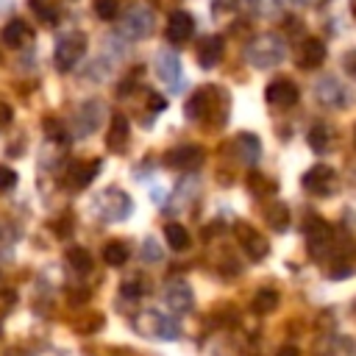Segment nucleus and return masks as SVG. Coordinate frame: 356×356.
I'll return each instance as SVG.
<instances>
[{
    "mask_svg": "<svg viewBox=\"0 0 356 356\" xmlns=\"http://www.w3.org/2000/svg\"><path fill=\"white\" fill-rule=\"evenodd\" d=\"M164 239L172 250H186L189 248V231L181 222H167L164 225Z\"/></svg>",
    "mask_w": 356,
    "mask_h": 356,
    "instance_id": "25",
    "label": "nucleus"
},
{
    "mask_svg": "<svg viewBox=\"0 0 356 356\" xmlns=\"http://www.w3.org/2000/svg\"><path fill=\"white\" fill-rule=\"evenodd\" d=\"M92 211H95L100 220H106V222H120V220H125V217L134 211V200H131L128 192H122V189H117V186H108V189H103V192L95 197Z\"/></svg>",
    "mask_w": 356,
    "mask_h": 356,
    "instance_id": "3",
    "label": "nucleus"
},
{
    "mask_svg": "<svg viewBox=\"0 0 356 356\" xmlns=\"http://www.w3.org/2000/svg\"><path fill=\"white\" fill-rule=\"evenodd\" d=\"M278 306V292L275 289H259L256 298H253V312L256 314H267Z\"/></svg>",
    "mask_w": 356,
    "mask_h": 356,
    "instance_id": "28",
    "label": "nucleus"
},
{
    "mask_svg": "<svg viewBox=\"0 0 356 356\" xmlns=\"http://www.w3.org/2000/svg\"><path fill=\"white\" fill-rule=\"evenodd\" d=\"M103 261L111 264V267H122L128 261V245L120 242V239H111L103 245Z\"/></svg>",
    "mask_w": 356,
    "mask_h": 356,
    "instance_id": "26",
    "label": "nucleus"
},
{
    "mask_svg": "<svg viewBox=\"0 0 356 356\" xmlns=\"http://www.w3.org/2000/svg\"><path fill=\"white\" fill-rule=\"evenodd\" d=\"M309 145H312V150H317V153H323V150H328L331 147V128L325 125V122H314L312 125V131H309Z\"/></svg>",
    "mask_w": 356,
    "mask_h": 356,
    "instance_id": "27",
    "label": "nucleus"
},
{
    "mask_svg": "<svg viewBox=\"0 0 356 356\" xmlns=\"http://www.w3.org/2000/svg\"><path fill=\"white\" fill-rule=\"evenodd\" d=\"M95 14L100 19H117L120 17V0H95Z\"/></svg>",
    "mask_w": 356,
    "mask_h": 356,
    "instance_id": "32",
    "label": "nucleus"
},
{
    "mask_svg": "<svg viewBox=\"0 0 356 356\" xmlns=\"http://www.w3.org/2000/svg\"><path fill=\"white\" fill-rule=\"evenodd\" d=\"M314 97L325 106V108H342L350 103V92L342 86V81L337 75H323L314 83Z\"/></svg>",
    "mask_w": 356,
    "mask_h": 356,
    "instance_id": "9",
    "label": "nucleus"
},
{
    "mask_svg": "<svg viewBox=\"0 0 356 356\" xmlns=\"http://www.w3.org/2000/svg\"><path fill=\"white\" fill-rule=\"evenodd\" d=\"M67 261H70L72 270H78V273H89V270H92V256H89L86 248H70V250H67Z\"/></svg>",
    "mask_w": 356,
    "mask_h": 356,
    "instance_id": "29",
    "label": "nucleus"
},
{
    "mask_svg": "<svg viewBox=\"0 0 356 356\" xmlns=\"http://www.w3.org/2000/svg\"><path fill=\"white\" fill-rule=\"evenodd\" d=\"M248 186H250V192H256V195H273V192L278 189V184H275L273 178L261 175V172H250Z\"/></svg>",
    "mask_w": 356,
    "mask_h": 356,
    "instance_id": "30",
    "label": "nucleus"
},
{
    "mask_svg": "<svg viewBox=\"0 0 356 356\" xmlns=\"http://www.w3.org/2000/svg\"><path fill=\"white\" fill-rule=\"evenodd\" d=\"M106 117V103L100 97H89L78 106L75 117H72V134L75 136H89L100 128V120Z\"/></svg>",
    "mask_w": 356,
    "mask_h": 356,
    "instance_id": "6",
    "label": "nucleus"
},
{
    "mask_svg": "<svg viewBox=\"0 0 356 356\" xmlns=\"http://www.w3.org/2000/svg\"><path fill=\"white\" fill-rule=\"evenodd\" d=\"M342 64H345V70L356 78V50L353 53H345V58H342Z\"/></svg>",
    "mask_w": 356,
    "mask_h": 356,
    "instance_id": "38",
    "label": "nucleus"
},
{
    "mask_svg": "<svg viewBox=\"0 0 356 356\" xmlns=\"http://www.w3.org/2000/svg\"><path fill=\"white\" fill-rule=\"evenodd\" d=\"M234 234H236L239 245L245 248V253H248L250 259H264V256H267L270 245H267V239H264L253 225H248V222H236V225H234Z\"/></svg>",
    "mask_w": 356,
    "mask_h": 356,
    "instance_id": "15",
    "label": "nucleus"
},
{
    "mask_svg": "<svg viewBox=\"0 0 356 356\" xmlns=\"http://www.w3.org/2000/svg\"><path fill=\"white\" fill-rule=\"evenodd\" d=\"M286 58V42L278 33H259L245 47V61L256 70H273Z\"/></svg>",
    "mask_w": 356,
    "mask_h": 356,
    "instance_id": "2",
    "label": "nucleus"
},
{
    "mask_svg": "<svg viewBox=\"0 0 356 356\" xmlns=\"http://www.w3.org/2000/svg\"><path fill=\"white\" fill-rule=\"evenodd\" d=\"M236 6H239V0H211V11H217V14L234 11Z\"/></svg>",
    "mask_w": 356,
    "mask_h": 356,
    "instance_id": "35",
    "label": "nucleus"
},
{
    "mask_svg": "<svg viewBox=\"0 0 356 356\" xmlns=\"http://www.w3.org/2000/svg\"><path fill=\"white\" fill-rule=\"evenodd\" d=\"M264 97H267V103H270V106L292 108V106L298 103V97H300V89L295 86V81H292V78H275V81H270V86H267V92H264Z\"/></svg>",
    "mask_w": 356,
    "mask_h": 356,
    "instance_id": "13",
    "label": "nucleus"
},
{
    "mask_svg": "<svg viewBox=\"0 0 356 356\" xmlns=\"http://www.w3.org/2000/svg\"><path fill=\"white\" fill-rule=\"evenodd\" d=\"M245 3L256 17H275L281 11V0H245Z\"/></svg>",
    "mask_w": 356,
    "mask_h": 356,
    "instance_id": "31",
    "label": "nucleus"
},
{
    "mask_svg": "<svg viewBox=\"0 0 356 356\" xmlns=\"http://www.w3.org/2000/svg\"><path fill=\"white\" fill-rule=\"evenodd\" d=\"M136 328L145 331V334H150V337H159V339H178V334H181L178 323L170 320V317H164V314H159V312H145L136 320Z\"/></svg>",
    "mask_w": 356,
    "mask_h": 356,
    "instance_id": "12",
    "label": "nucleus"
},
{
    "mask_svg": "<svg viewBox=\"0 0 356 356\" xmlns=\"http://www.w3.org/2000/svg\"><path fill=\"white\" fill-rule=\"evenodd\" d=\"M203 161H206V150L200 145H178V147L167 150V156H164V164L170 170H181V172L197 170Z\"/></svg>",
    "mask_w": 356,
    "mask_h": 356,
    "instance_id": "11",
    "label": "nucleus"
},
{
    "mask_svg": "<svg viewBox=\"0 0 356 356\" xmlns=\"http://www.w3.org/2000/svg\"><path fill=\"white\" fill-rule=\"evenodd\" d=\"M275 356H300V353H298V348H292V345H286V348H281V350H278Z\"/></svg>",
    "mask_w": 356,
    "mask_h": 356,
    "instance_id": "39",
    "label": "nucleus"
},
{
    "mask_svg": "<svg viewBox=\"0 0 356 356\" xmlns=\"http://www.w3.org/2000/svg\"><path fill=\"white\" fill-rule=\"evenodd\" d=\"M153 67H156L159 81H161L170 92H181V89H184V70H181V58H178V53H172V50H167V47L159 50Z\"/></svg>",
    "mask_w": 356,
    "mask_h": 356,
    "instance_id": "7",
    "label": "nucleus"
},
{
    "mask_svg": "<svg viewBox=\"0 0 356 356\" xmlns=\"http://www.w3.org/2000/svg\"><path fill=\"white\" fill-rule=\"evenodd\" d=\"M222 53H225V39L222 36H206L200 44H197V64L203 67V70H211V67H217L220 61H222Z\"/></svg>",
    "mask_w": 356,
    "mask_h": 356,
    "instance_id": "20",
    "label": "nucleus"
},
{
    "mask_svg": "<svg viewBox=\"0 0 356 356\" xmlns=\"http://www.w3.org/2000/svg\"><path fill=\"white\" fill-rule=\"evenodd\" d=\"M292 3H295V6H314L317 0H292Z\"/></svg>",
    "mask_w": 356,
    "mask_h": 356,
    "instance_id": "40",
    "label": "nucleus"
},
{
    "mask_svg": "<svg viewBox=\"0 0 356 356\" xmlns=\"http://www.w3.org/2000/svg\"><path fill=\"white\" fill-rule=\"evenodd\" d=\"M128 142H131V122H128V117L125 114H111V125H108V134H106V145H108V150H114V153H122L125 147H128Z\"/></svg>",
    "mask_w": 356,
    "mask_h": 356,
    "instance_id": "19",
    "label": "nucleus"
},
{
    "mask_svg": "<svg viewBox=\"0 0 356 356\" xmlns=\"http://www.w3.org/2000/svg\"><path fill=\"white\" fill-rule=\"evenodd\" d=\"M145 253H147V259H150V261H156V259H159V256H161V253H159V248H156V242H153V239H147V242H145V245H142V256H145Z\"/></svg>",
    "mask_w": 356,
    "mask_h": 356,
    "instance_id": "37",
    "label": "nucleus"
},
{
    "mask_svg": "<svg viewBox=\"0 0 356 356\" xmlns=\"http://www.w3.org/2000/svg\"><path fill=\"white\" fill-rule=\"evenodd\" d=\"M11 120H14V111H11V106L0 100V131H6V128L11 125Z\"/></svg>",
    "mask_w": 356,
    "mask_h": 356,
    "instance_id": "36",
    "label": "nucleus"
},
{
    "mask_svg": "<svg viewBox=\"0 0 356 356\" xmlns=\"http://www.w3.org/2000/svg\"><path fill=\"white\" fill-rule=\"evenodd\" d=\"M300 184H303V189L312 192V195H334L337 186H339V178H337L334 167H328V164L320 161V164H314V167H309V170L303 172Z\"/></svg>",
    "mask_w": 356,
    "mask_h": 356,
    "instance_id": "8",
    "label": "nucleus"
},
{
    "mask_svg": "<svg viewBox=\"0 0 356 356\" xmlns=\"http://www.w3.org/2000/svg\"><path fill=\"white\" fill-rule=\"evenodd\" d=\"M100 159H92V161H75L67 172H64V184L70 186V189H86L95 178H97V172H100Z\"/></svg>",
    "mask_w": 356,
    "mask_h": 356,
    "instance_id": "16",
    "label": "nucleus"
},
{
    "mask_svg": "<svg viewBox=\"0 0 356 356\" xmlns=\"http://www.w3.org/2000/svg\"><path fill=\"white\" fill-rule=\"evenodd\" d=\"M231 147L236 150V161H242L245 167H253L259 161V156H261V142H259L256 134H239L231 142Z\"/></svg>",
    "mask_w": 356,
    "mask_h": 356,
    "instance_id": "21",
    "label": "nucleus"
},
{
    "mask_svg": "<svg viewBox=\"0 0 356 356\" xmlns=\"http://www.w3.org/2000/svg\"><path fill=\"white\" fill-rule=\"evenodd\" d=\"M264 220L270 222V228L286 231V225H289V209H286L281 200H273V203L264 209Z\"/></svg>",
    "mask_w": 356,
    "mask_h": 356,
    "instance_id": "24",
    "label": "nucleus"
},
{
    "mask_svg": "<svg viewBox=\"0 0 356 356\" xmlns=\"http://www.w3.org/2000/svg\"><path fill=\"white\" fill-rule=\"evenodd\" d=\"M0 39H3V44L14 47V50H22L33 42V28L25 19H8L0 31Z\"/></svg>",
    "mask_w": 356,
    "mask_h": 356,
    "instance_id": "18",
    "label": "nucleus"
},
{
    "mask_svg": "<svg viewBox=\"0 0 356 356\" xmlns=\"http://www.w3.org/2000/svg\"><path fill=\"white\" fill-rule=\"evenodd\" d=\"M83 56H86V33L83 31H67L56 39L53 61H56L58 72H70L72 67H78V61Z\"/></svg>",
    "mask_w": 356,
    "mask_h": 356,
    "instance_id": "4",
    "label": "nucleus"
},
{
    "mask_svg": "<svg viewBox=\"0 0 356 356\" xmlns=\"http://www.w3.org/2000/svg\"><path fill=\"white\" fill-rule=\"evenodd\" d=\"M184 111H186V120L192 122L220 128L228 117V95L222 92V86H200L186 100Z\"/></svg>",
    "mask_w": 356,
    "mask_h": 356,
    "instance_id": "1",
    "label": "nucleus"
},
{
    "mask_svg": "<svg viewBox=\"0 0 356 356\" xmlns=\"http://www.w3.org/2000/svg\"><path fill=\"white\" fill-rule=\"evenodd\" d=\"M295 61H298L300 70H309V72L317 70V67H323V61H325V42H323V39H314V36L303 39V42L298 44Z\"/></svg>",
    "mask_w": 356,
    "mask_h": 356,
    "instance_id": "14",
    "label": "nucleus"
},
{
    "mask_svg": "<svg viewBox=\"0 0 356 356\" xmlns=\"http://www.w3.org/2000/svg\"><path fill=\"white\" fill-rule=\"evenodd\" d=\"M306 245H309L312 259H323V256L331 250V245H334V231H331V225H328L325 220H320V217H312V220L306 222Z\"/></svg>",
    "mask_w": 356,
    "mask_h": 356,
    "instance_id": "10",
    "label": "nucleus"
},
{
    "mask_svg": "<svg viewBox=\"0 0 356 356\" xmlns=\"http://www.w3.org/2000/svg\"><path fill=\"white\" fill-rule=\"evenodd\" d=\"M167 39L172 42V44H184V42H189V36L195 33V17L189 14V11H172L170 17H167Z\"/></svg>",
    "mask_w": 356,
    "mask_h": 356,
    "instance_id": "17",
    "label": "nucleus"
},
{
    "mask_svg": "<svg viewBox=\"0 0 356 356\" xmlns=\"http://www.w3.org/2000/svg\"><path fill=\"white\" fill-rule=\"evenodd\" d=\"M33 17L44 25H56L61 19V3L58 0H28Z\"/></svg>",
    "mask_w": 356,
    "mask_h": 356,
    "instance_id": "23",
    "label": "nucleus"
},
{
    "mask_svg": "<svg viewBox=\"0 0 356 356\" xmlns=\"http://www.w3.org/2000/svg\"><path fill=\"white\" fill-rule=\"evenodd\" d=\"M164 303H167L172 312H178V314L189 312V309H192V289H189V284H184V281H170V284L164 286Z\"/></svg>",
    "mask_w": 356,
    "mask_h": 356,
    "instance_id": "22",
    "label": "nucleus"
},
{
    "mask_svg": "<svg viewBox=\"0 0 356 356\" xmlns=\"http://www.w3.org/2000/svg\"><path fill=\"white\" fill-rule=\"evenodd\" d=\"M44 131H47V139H56V142L64 139V125L53 117H44Z\"/></svg>",
    "mask_w": 356,
    "mask_h": 356,
    "instance_id": "33",
    "label": "nucleus"
},
{
    "mask_svg": "<svg viewBox=\"0 0 356 356\" xmlns=\"http://www.w3.org/2000/svg\"><path fill=\"white\" fill-rule=\"evenodd\" d=\"M120 31H122L128 39H147V36L156 31V11H153L147 3H134V6L122 14Z\"/></svg>",
    "mask_w": 356,
    "mask_h": 356,
    "instance_id": "5",
    "label": "nucleus"
},
{
    "mask_svg": "<svg viewBox=\"0 0 356 356\" xmlns=\"http://www.w3.org/2000/svg\"><path fill=\"white\" fill-rule=\"evenodd\" d=\"M14 184H17V172H14L11 167L0 164V192L8 189V186H14Z\"/></svg>",
    "mask_w": 356,
    "mask_h": 356,
    "instance_id": "34",
    "label": "nucleus"
},
{
    "mask_svg": "<svg viewBox=\"0 0 356 356\" xmlns=\"http://www.w3.org/2000/svg\"><path fill=\"white\" fill-rule=\"evenodd\" d=\"M353 139H356V134H353Z\"/></svg>",
    "mask_w": 356,
    "mask_h": 356,
    "instance_id": "41",
    "label": "nucleus"
}]
</instances>
